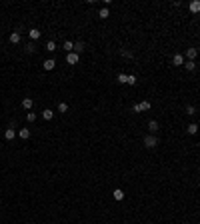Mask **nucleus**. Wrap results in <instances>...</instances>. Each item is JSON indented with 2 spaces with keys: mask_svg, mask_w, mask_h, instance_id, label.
Segmentation results:
<instances>
[{
  "mask_svg": "<svg viewBox=\"0 0 200 224\" xmlns=\"http://www.w3.org/2000/svg\"><path fill=\"white\" fill-rule=\"evenodd\" d=\"M144 110H150V102H148V100H142L140 104L132 106V112H144Z\"/></svg>",
  "mask_w": 200,
  "mask_h": 224,
  "instance_id": "f257e3e1",
  "label": "nucleus"
},
{
  "mask_svg": "<svg viewBox=\"0 0 200 224\" xmlns=\"http://www.w3.org/2000/svg\"><path fill=\"white\" fill-rule=\"evenodd\" d=\"M156 144H158L156 136H146V138H144V146H146V148H154Z\"/></svg>",
  "mask_w": 200,
  "mask_h": 224,
  "instance_id": "f03ea898",
  "label": "nucleus"
},
{
  "mask_svg": "<svg viewBox=\"0 0 200 224\" xmlns=\"http://www.w3.org/2000/svg\"><path fill=\"white\" fill-rule=\"evenodd\" d=\"M78 60H80V56H78L76 52H68L66 54V64H78Z\"/></svg>",
  "mask_w": 200,
  "mask_h": 224,
  "instance_id": "7ed1b4c3",
  "label": "nucleus"
},
{
  "mask_svg": "<svg viewBox=\"0 0 200 224\" xmlns=\"http://www.w3.org/2000/svg\"><path fill=\"white\" fill-rule=\"evenodd\" d=\"M54 66H56V60H54V58H48V60L42 62V68H44V70H54Z\"/></svg>",
  "mask_w": 200,
  "mask_h": 224,
  "instance_id": "20e7f679",
  "label": "nucleus"
},
{
  "mask_svg": "<svg viewBox=\"0 0 200 224\" xmlns=\"http://www.w3.org/2000/svg\"><path fill=\"white\" fill-rule=\"evenodd\" d=\"M14 136H16L14 126H10V128H6V130H4V138L8 140V142H10V140H14Z\"/></svg>",
  "mask_w": 200,
  "mask_h": 224,
  "instance_id": "39448f33",
  "label": "nucleus"
},
{
  "mask_svg": "<svg viewBox=\"0 0 200 224\" xmlns=\"http://www.w3.org/2000/svg\"><path fill=\"white\" fill-rule=\"evenodd\" d=\"M188 8H190V12L198 14V12H200V0H192L190 4H188Z\"/></svg>",
  "mask_w": 200,
  "mask_h": 224,
  "instance_id": "423d86ee",
  "label": "nucleus"
},
{
  "mask_svg": "<svg viewBox=\"0 0 200 224\" xmlns=\"http://www.w3.org/2000/svg\"><path fill=\"white\" fill-rule=\"evenodd\" d=\"M172 64H174V66H182V64H184V56H182V54H174Z\"/></svg>",
  "mask_w": 200,
  "mask_h": 224,
  "instance_id": "0eeeda50",
  "label": "nucleus"
},
{
  "mask_svg": "<svg viewBox=\"0 0 200 224\" xmlns=\"http://www.w3.org/2000/svg\"><path fill=\"white\" fill-rule=\"evenodd\" d=\"M28 36H30V40H38L40 36H42V32H40L38 28H32V30L28 32Z\"/></svg>",
  "mask_w": 200,
  "mask_h": 224,
  "instance_id": "6e6552de",
  "label": "nucleus"
},
{
  "mask_svg": "<svg viewBox=\"0 0 200 224\" xmlns=\"http://www.w3.org/2000/svg\"><path fill=\"white\" fill-rule=\"evenodd\" d=\"M20 40H22V38H20V32H18V30L10 34V44H20Z\"/></svg>",
  "mask_w": 200,
  "mask_h": 224,
  "instance_id": "1a4fd4ad",
  "label": "nucleus"
},
{
  "mask_svg": "<svg viewBox=\"0 0 200 224\" xmlns=\"http://www.w3.org/2000/svg\"><path fill=\"white\" fill-rule=\"evenodd\" d=\"M32 104H34V100H32V98H28V96L22 100V108L24 110H30V108H32Z\"/></svg>",
  "mask_w": 200,
  "mask_h": 224,
  "instance_id": "9d476101",
  "label": "nucleus"
},
{
  "mask_svg": "<svg viewBox=\"0 0 200 224\" xmlns=\"http://www.w3.org/2000/svg\"><path fill=\"white\" fill-rule=\"evenodd\" d=\"M112 196H114V200H124V190H120V188H116L114 192H112Z\"/></svg>",
  "mask_w": 200,
  "mask_h": 224,
  "instance_id": "9b49d317",
  "label": "nucleus"
},
{
  "mask_svg": "<svg viewBox=\"0 0 200 224\" xmlns=\"http://www.w3.org/2000/svg\"><path fill=\"white\" fill-rule=\"evenodd\" d=\"M196 54H198V50H196V48H188V50H186V58H188V60H194Z\"/></svg>",
  "mask_w": 200,
  "mask_h": 224,
  "instance_id": "f8f14e48",
  "label": "nucleus"
},
{
  "mask_svg": "<svg viewBox=\"0 0 200 224\" xmlns=\"http://www.w3.org/2000/svg\"><path fill=\"white\" fill-rule=\"evenodd\" d=\"M18 134H20V138H22V140H28L30 138V130L28 128H20Z\"/></svg>",
  "mask_w": 200,
  "mask_h": 224,
  "instance_id": "ddd939ff",
  "label": "nucleus"
},
{
  "mask_svg": "<svg viewBox=\"0 0 200 224\" xmlns=\"http://www.w3.org/2000/svg\"><path fill=\"white\" fill-rule=\"evenodd\" d=\"M116 82H118V84H126V82H128V74H122V72H120L118 76H116Z\"/></svg>",
  "mask_w": 200,
  "mask_h": 224,
  "instance_id": "4468645a",
  "label": "nucleus"
},
{
  "mask_svg": "<svg viewBox=\"0 0 200 224\" xmlns=\"http://www.w3.org/2000/svg\"><path fill=\"white\" fill-rule=\"evenodd\" d=\"M52 116H54V112H52L50 108L42 110V118H44V120H52Z\"/></svg>",
  "mask_w": 200,
  "mask_h": 224,
  "instance_id": "2eb2a0df",
  "label": "nucleus"
},
{
  "mask_svg": "<svg viewBox=\"0 0 200 224\" xmlns=\"http://www.w3.org/2000/svg\"><path fill=\"white\" fill-rule=\"evenodd\" d=\"M84 42H76V44H74V52H76V54H80V52H84Z\"/></svg>",
  "mask_w": 200,
  "mask_h": 224,
  "instance_id": "dca6fc26",
  "label": "nucleus"
},
{
  "mask_svg": "<svg viewBox=\"0 0 200 224\" xmlns=\"http://www.w3.org/2000/svg\"><path fill=\"white\" fill-rule=\"evenodd\" d=\"M148 130H150V132H156V130H158V122H156V120H150V122H148Z\"/></svg>",
  "mask_w": 200,
  "mask_h": 224,
  "instance_id": "f3484780",
  "label": "nucleus"
},
{
  "mask_svg": "<svg viewBox=\"0 0 200 224\" xmlns=\"http://www.w3.org/2000/svg\"><path fill=\"white\" fill-rule=\"evenodd\" d=\"M186 132H188V134H196V132H198V126H196L194 122H192V124H188V128H186Z\"/></svg>",
  "mask_w": 200,
  "mask_h": 224,
  "instance_id": "a211bd4d",
  "label": "nucleus"
},
{
  "mask_svg": "<svg viewBox=\"0 0 200 224\" xmlns=\"http://www.w3.org/2000/svg\"><path fill=\"white\" fill-rule=\"evenodd\" d=\"M98 16H100V18H102V20H106V18H108V16H110V12H108V8H100V12H98Z\"/></svg>",
  "mask_w": 200,
  "mask_h": 224,
  "instance_id": "6ab92c4d",
  "label": "nucleus"
},
{
  "mask_svg": "<svg viewBox=\"0 0 200 224\" xmlns=\"http://www.w3.org/2000/svg\"><path fill=\"white\" fill-rule=\"evenodd\" d=\"M64 48H66V54H68V52H74V42L66 40V42H64Z\"/></svg>",
  "mask_w": 200,
  "mask_h": 224,
  "instance_id": "aec40b11",
  "label": "nucleus"
},
{
  "mask_svg": "<svg viewBox=\"0 0 200 224\" xmlns=\"http://www.w3.org/2000/svg\"><path fill=\"white\" fill-rule=\"evenodd\" d=\"M46 50H48V52H54V50H56V44H54V40H48V42H46Z\"/></svg>",
  "mask_w": 200,
  "mask_h": 224,
  "instance_id": "412c9836",
  "label": "nucleus"
},
{
  "mask_svg": "<svg viewBox=\"0 0 200 224\" xmlns=\"http://www.w3.org/2000/svg\"><path fill=\"white\" fill-rule=\"evenodd\" d=\"M184 66H186V70H194V68H196V62L194 60H188V62H184Z\"/></svg>",
  "mask_w": 200,
  "mask_h": 224,
  "instance_id": "4be33fe9",
  "label": "nucleus"
},
{
  "mask_svg": "<svg viewBox=\"0 0 200 224\" xmlns=\"http://www.w3.org/2000/svg\"><path fill=\"white\" fill-rule=\"evenodd\" d=\"M186 114H188V116L196 114V108H194V106H192V104H188V106H186Z\"/></svg>",
  "mask_w": 200,
  "mask_h": 224,
  "instance_id": "5701e85b",
  "label": "nucleus"
},
{
  "mask_svg": "<svg viewBox=\"0 0 200 224\" xmlns=\"http://www.w3.org/2000/svg\"><path fill=\"white\" fill-rule=\"evenodd\" d=\"M58 112H68V104H66V102H60V104H58Z\"/></svg>",
  "mask_w": 200,
  "mask_h": 224,
  "instance_id": "b1692460",
  "label": "nucleus"
},
{
  "mask_svg": "<svg viewBox=\"0 0 200 224\" xmlns=\"http://www.w3.org/2000/svg\"><path fill=\"white\" fill-rule=\"evenodd\" d=\"M136 82H138V80H136V76H134V74H128V82H126V84L134 86V84H136Z\"/></svg>",
  "mask_w": 200,
  "mask_h": 224,
  "instance_id": "393cba45",
  "label": "nucleus"
},
{
  "mask_svg": "<svg viewBox=\"0 0 200 224\" xmlns=\"http://www.w3.org/2000/svg\"><path fill=\"white\" fill-rule=\"evenodd\" d=\"M26 120H28V122H34V120H36V114H34V112H28V114H26Z\"/></svg>",
  "mask_w": 200,
  "mask_h": 224,
  "instance_id": "a878e982",
  "label": "nucleus"
},
{
  "mask_svg": "<svg viewBox=\"0 0 200 224\" xmlns=\"http://www.w3.org/2000/svg\"><path fill=\"white\" fill-rule=\"evenodd\" d=\"M34 50H36V48H34V44H32V42H30V44H26V52H30V54H32Z\"/></svg>",
  "mask_w": 200,
  "mask_h": 224,
  "instance_id": "bb28decb",
  "label": "nucleus"
},
{
  "mask_svg": "<svg viewBox=\"0 0 200 224\" xmlns=\"http://www.w3.org/2000/svg\"><path fill=\"white\" fill-rule=\"evenodd\" d=\"M122 56H126V58H132V54H130L128 50H122Z\"/></svg>",
  "mask_w": 200,
  "mask_h": 224,
  "instance_id": "cd10ccee",
  "label": "nucleus"
},
{
  "mask_svg": "<svg viewBox=\"0 0 200 224\" xmlns=\"http://www.w3.org/2000/svg\"><path fill=\"white\" fill-rule=\"evenodd\" d=\"M198 224H200V222H198Z\"/></svg>",
  "mask_w": 200,
  "mask_h": 224,
  "instance_id": "c85d7f7f",
  "label": "nucleus"
}]
</instances>
